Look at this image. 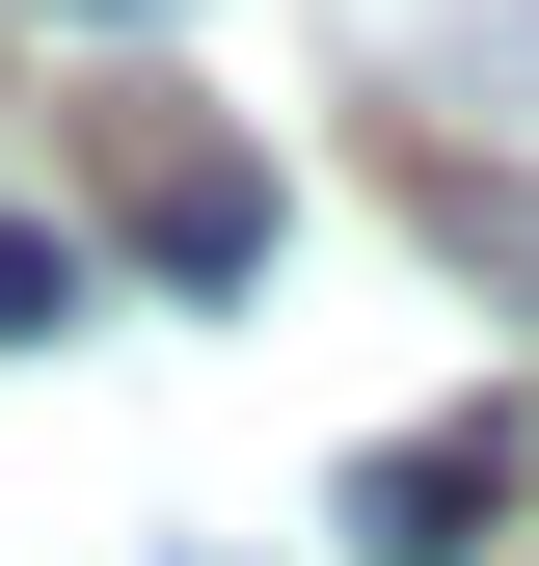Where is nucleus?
Wrapping results in <instances>:
<instances>
[{"label":"nucleus","mask_w":539,"mask_h":566,"mask_svg":"<svg viewBox=\"0 0 539 566\" xmlns=\"http://www.w3.org/2000/svg\"><path fill=\"white\" fill-rule=\"evenodd\" d=\"M324 539L351 566H486L512 539V432H378L351 485H324Z\"/></svg>","instance_id":"1"},{"label":"nucleus","mask_w":539,"mask_h":566,"mask_svg":"<svg viewBox=\"0 0 539 566\" xmlns=\"http://www.w3.org/2000/svg\"><path fill=\"white\" fill-rule=\"evenodd\" d=\"M135 270H162V297H270V163H216V135L135 163Z\"/></svg>","instance_id":"2"},{"label":"nucleus","mask_w":539,"mask_h":566,"mask_svg":"<svg viewBox=\"0 0 539 566\" xmlns=\"http://www.w3.org/2000/svg\"><path fill=\"white\" fill-rule=\"evenodd\" d=\"M82 297H108V270H82V217H0V350H54Z\"/></svg>","instance_id":"3"},{"label":"nucleus","mask_w":539,"mask_h":566,"mask_svg":"<svg viewBox=\"0 0 539 566\" xmlns=\"http://www.w3.org/2000/svg\"><path fill=\"white\" fill-rule=\"evenodd\" d=\"M54 28H162V0H54Z\"/></svg>","instance_id":"4"}]
</instances>
